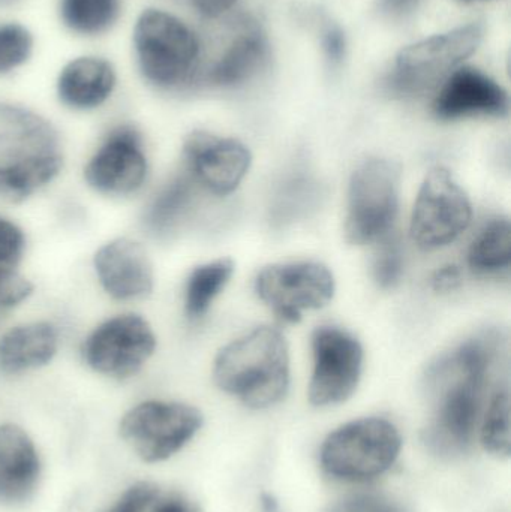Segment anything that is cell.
Segmentation results:
<instances>
[{"mask_svg": "<svg viewBox=\"0 0 511 512\" xmlns=\"http://www.w3.org/2000/svg\"><path fill=\"white\" fill-rule=\"evenodd\" d=\"M503 352L501 333L483 331L429 367L426 390L432 418L423 441L432 453L455 457L470 450L489 381Z\"/></svg>", "mask_w": 511, "mask_h": 512, "instance_id": "6da1fadb", "label": "cell"}, {"mask_svg": "<svg viewBox=\"0 0 511 512\" xmlns=\"http://www.w3.org/2000/svg\"><path fill=\"white\" fill-rule=\"evenodd\" d=\"M216 384L249 408L275 405L290 382L288 346L281 331L258 327L225 346L213 369Z\"/></svg>", "mask_w": 511, "mask_h": 512, "instance_id": "7a4b0ae2", "label": "cell"}, {"mask_svg": "<svg viewBox=\"0 0 511 512\" xmlns=\"http://www.w3.org/2000/svg\"><path fill=\"white\" fill-rule=\"evenodd\" d=\"M138 66L153 86L174 89L188 83L197 69V36L183 21L159 9H147L134 30Z\"/></svg>", "mask_w": 511, "mask_h": 512, "instance_id": "3957f363", "label": "cell"}, {"mask_svg": "<svg viewBox=\"0 0 511 512\" xmlns=\"http://www.w3.org/2000/svg\"><path fill=\"white\" fill-rule=\"evenodd\" d=\"M398 429L383 418H363L333 432L321 448V465L332 477L365 481L392 468L401 451Z\"/></svg>", "mask_w": 511, "mask_h": 512, "instance_id": "277c9868", "label": "cell"}, {"mask_svg": "<svg viewBox=\"0 0 511 512\" xmlns=\"http://www.w3.org/2000/svg\"><path fill=\"white\" fill-rule=\"evenodd\" d=\"M482 38L483 27L473 23L410 45L399 53L387 89L401 98L425 95L470 57Z\"/></svg>", "mask_w": 511, "mask_h": 512, "instance_id": "5b68a950", "label": "cell"}, {"mask_svg": "<svg viewBox=\"0 0 511 512\" xmlns=\"http://www.w3.org/2000/svg\"><path fill=\"white\" fill-rule=\"evenodd\" d=\"M201 424L203 417L194 406L150 400L126 412L119 432L143 462L159 463L179 453Z\"/></svg>", "mask_w": 511, "mask_h": 512, "instance_id": "8992f818", "label": "cell"}, {"mask_svg": "<svg viewBox=\"0 0 511 512\" xmlns=\"http://www.w3.org/2000/svg\"><path fill=\"white\" fill-rule=\"evenodd\" d=\"M399 168L386 159L363 162L350 183L347 237L354 245L383 239L398 213Z\"/></svg>", "mask_w": 511, "mask_h": 512, "instance_id": "52a82bcc", "label": "cell"}, {"mask_svg": "<svg viewBox=\"0 0 511 512\" xmlns=\"http://www.w3.org/2000/svg\"><path fill=\"white\" fill-rule=\"evenodd\" d=\"M473 210L464 189L443 167L429 171L411 218V237L423 251L455 242L471 224Z\"/></svg>", "mask_w": 511, "mask_h": 512, "instance_id": "ba28073f", "label": "cell"}, {"mask_svg": "<svg viewBox=\"0 0 511 512\" xmlns=\"http://www.w3.org/2000/svg\"><path fill=\"white\" fill-rule=\"evenodd\" d=\"M255 289L279 318L297 322L305 310L320 309L332 300L335 280L318 262H294L264 268Z\"/></svg>", "mask_w": 511, "mask_h": 512, "instance_id": "9c48e42d", "label": "cell"}, {"mask_svg": "<svg viewBox=\"0 0 511 512\" xmlns=\"http://www.w3.org/2000/svg\"><path fill=\"white\" fill-rule=\"evenodd\" d=\"M155 334L138 315H120L99 325L83 346L84 360L102 375H135L155 351Z\"/></svg>", "mask_w": 511, "mask_h": 512, "instance_id": "30bf717a", "label": "cell"}, {"mask_svg": "<svg viewBox=\"0 0 511 512\" xmlns=\"http://www.w3.org/2000/svg\"><path fill=\"white\" fill-rule=\"evenodd\" d=\"M312 349L315 364L309 399L317 406L344 402L356 390L362 373L359 340L339 328L321 327L312 337Z\"/></svg>", "mask_w": 511, "mask_h": 512, "instance_id": "8fae6325", "label": "cell"}, {"mask_svg": "<svg viewBox=\"0 0 511 512\" xmlns=\"http://www.w3.org/2000/svg\"><path fill=\"white\" fill-rule=\"evenodd\" d=\"M188 173L210 194L228 195L236 191L251 167V153L240 141L195 131L186 138Z\"/></svg>", "mask_w": 511, "mask_h": 512, "instance_id": "7c38bea8", "label": "cell"}, {"mask_svg": "<svg viewBox=\"0 0 511 512\" xmlns=\"http://www.w3.org/2000/svg\"><path fill=\"white\" fill-rule=\"evenodd\" d=\"M147 176L140 134L131 126L113 129L84 170L87 183L101 194L128 195Z\"/></svg>", "mask_w": 511, "mask_h": 512, "instance_id": "4fadbf2b", "label": "cell"}, {"mask_svg": "<svg viewBox=\"0 0 511 512\" xmlns=\"http://www.w3.org/2000/svg\"><path fill=\"white\" fill-rule=\"evenodd\" d=\"M42 463L38 448L17 424L0 426V505L18 507L38 490Z\"/></svg>", "mask_w": 511, "mask_h": 512, "instance_id": "5bb4252c", "label": "cell"}, {"mask_svg": "<svg viewBox=\"0 0 511 512\" xmlns=\"http://www.w3.org/2000/svg\"><path fill=\"white\" fill-rule=\"evenodd\" d=\"M434 111L443 120L503 117L509 113V96L500 84L479 69L462 68L444 84L435 99Z\"/></svg>", "mask_w": 511, "mask_h": 512, "instance_id": "9a60e30c", "label": "cell"}, {"mask_svg": "<svg viewBox=\"0 0 511 512\" xmlns=\"http://www.w3.org/2000/svg\"><path fill=\"white\" fill-rule=\"evenodd\" d=\"M95 267L105 291L116 300H135L152 291V264L140 243L128 239L108 243L96 254Z\"/></svg>", "mask_w": 511, "mask_h": 512, "instance_id": "2e32d148", "label": "cell"}, {"mask_svg": "<svg viewBox=\"0 0 511 512\" xmlns=\"http://www.w3.org/2000/svg\"><path fill=\"white\" fill-rule=\"evenodd\" d=\"M116 84L113 66L98 57H80L62 69L57 81L60 101L75 110L99 107Z\"/></svg>", "mask_w": 511, "mask_h": 512, "instance_id": "e0dca14e", "label": "cell"}, {"mask_svg": "<svg viewBox=\"0 0 511 512\" xmlns=\"http://www.w3.org/2000/svg\"><path fill=\"white\" fill-rule=\"evenodd\" d=\"M57 334L47 322L20 325L0 337V370L18 373L44 366L56 354Z\"/></svg>", "mask_w": 511, "mask_h": 512, "instance_id": "ac0fdd59", "label": "cell"}, {"mask_svg": "<svg viewBox=\"0 0 511 512\" xmlns=\"http://www.w3.org/2000/svg\"><path fill=\"white\" fill-rule=\"evenodd\" d=\"M56 134L47 122L17 107L0 105V155L14 158L53 152Z\"/></svg>", "mask_w": 511, "mask_h": 512, "instance_id": "d6986e66", "label": "cell"}, {"mask_svg": "<svg viewBox=\"0 0 511 512\" xmlns=\"http://www.w3.org/2000/svg\"><path fill=\"white\" fill-rule=\"evenodd\" d=\"M62 168L57 153L29 156L0 167V200L18 203L50 183Z\"/></svg>", "mask_w": 511, "mask_h": 512, "instance_id": "ffe728a7", "label": "cell"}, {"mask_svg": "<svg viewBox=\"0 0 511 512\" xmlns=\"http://www.w3.org/2000/svg\"><path fill=\"white\" fill-rule=\"evenodd\" d=\"M267 41L258 29L242 33L213 66L209 81L215 86H234L249 80L266 62Z\"/></svg>", "mask_w": 511, "mask_h": 512, "instance_id": "44dd1931", "label": "cell"}, {"mask_svg": "<svg viewBox=\"0 0 511 512\" xmlns=\"http://www.w3.org/2000/svg\"><path fill=\"white\" fill-rule=\"evenodd\" d=\"M197 185L191 174L171 180L153 200L146 215V224L155 234H168L183 221L194 206Z\"/></svg>", "mask_w": 511, "mask_h": 512, "instance_id": "7402d4cb", "label": "cell"}, {"mask_svg": "<svg viewBox=\"0 0 511 512\" xmlns=\"http://www.w3.org/2000/svg\"><path fill=\"white\" fill-rule=\"evenodd\" d=\"M511 261V227L509 219L497 218L485 225L471 243L468 264L479 274L507 271Z\"/></svg>", "mask_w": 511, "mask_h": 512, "instance_id": "603a6c76", "label": "cell"}, {"mask_svg": "<svg viewBox=\"0 0 511 512\" xmlns=\"http://www.w3.org/2000/svg\"><path fill=\"white\" fill-rule=\"evenodd\" d=\"M324 186L311 176H297L288 180L276 194L270 219L276 227H285L305 219L321 206Z\"/></svg>", "mask_w": 511, "mask_h": 512, "instance_id": "cb8c5ba5", "label": "cell"}, {"mask_svg": "<svg viewBox=\"0 0 511 512\" xmlns=\"http://www.w3.org/2000/svg\"><path fill=\"white\" fill-rule=\"evenodd\" d=\"M233 270L230 259H219L194 270L186 285L185 306L189 318H200L209 310L210 304L227 285Z\"/></svg>", "mask_w": 511, "mask_h": 512, "instance_id": "d4e9b609", "label": "cell"}, {"mask_svg": "<svg viewBox=\"0 0 511 512\" xmlns=\"http://www.w3.org/2000/svg\"><path fill=\"white\" fill-rule=\"evenodd\" d=\"M119 0H62L63 23L80 35H99L119 17Z\"/></svg>", "mask_w": 511, "mask_h": 512, "instance_id": "484cf974", "label": "cell"}, {"mask_svg": "<svg viewBox=\"0 0 511 512\" xmlns=\"http://www.w3.org/2000/svg\"><path fill=\"white\" fill-rule=\"evenodd\" d=\"M510 394L498 390L489 403L482 426V442L489 453L497 457H509L511 453Z\"/></svg>", "mask_w": 511, "mask_h": 512, "instance_id": "4316f807", "label": "cell"}, {"mask_svg": "<svg viewBox=\"0 0 511 512\" xmlns=\"http://www.w3.org/2000/svg\"><path fill=\"white\" fill-rule=\"evenodd\" d=\"M404 271V246L396 234H386L374 262V276L381 288H393Z\"/></svg>", "mask_w": 511, "mask_h": 512, "instance_id": "83f0119b", "label": "cell"}, {"mask_svg": "<svg viewBox=\"0 0 511 512\" xmlns=\"http://www.w3.org/2000/svg\"><path fill=\"white\" fill-rule=\"evenodd\" d=\"M32 51V36L20 24L0 26V72L12 71L26 62Z\"/></svg>", "mask_w": 511, "mask_h": 512, "instance_id": "f1b7e54d", "label": "cell"}, {"mask_svg": "<svg viewBox=\"0 0 511 512\" xmlns=\"http://www.w3.org/2000/svg\"><path fill=\"white\" fill-rule=\"evenodd\" d=\"M32 292L29 280L15 271V268L0 267V322L5 319L6 313L26 300Z\"/></svg>", "mask_w": 511, "mask_h": 512, "instance_id": "f546056e", "label": "cell"}, {"mask_svg": "<svg viewBox=\"0 0 511 512\" xmlns=\"http://www.w3.org/2000/svg\"><path fill=\"white\" fill-rule=\"evenodd\" d=\"M159 496V489L149 481L129 486L105 512H147Z\"/></svg>", "mask_w": 511, "mask_h": 512, "instance_id": "4dcf8cb0", "label": "cell"}, {"mask_svg": "<svg viewBox=\"0 0 511 512\" xmlns=\"http://www.w3.org/2000/svg\"><path fill=\"white\" fill-rule=\"evenodd\" d=\"M24 249V236L17 225L0 218V267L15 268Z\"/></svg>", "mask_w": 511, "mask_h": 512, "instance_id": "1f68e13d", "label": "cell"}, {"mask_svg": "<svg viewBox=\"0 0 511 512\" xmlns=\"http://www.w3.org/2000/svg\"><path fill=\"white\" fill-rule=\"evenodd\" d=\"M326 512H402L401 507L380 495H354Z\"/></svg>", "mask_w": 511, "mask_h": 512, "instance_id": "d6a6232c", "label": "cell"}, {"mask_svg": "<svg viewBox=\"0 0 511 512\" xmlns=\"http://www.w3.org/2000/svg\"><path fill=\"white\" fill-rule=\"evenodd\" d=\"M324 53L332 65H341L345 57V36L338 26H329L323 36Z\"/></svg>", "mask_w": 511, "mask_h": 512, "instance_id": "836d02e7", "label": "cell"}, {"mask_svg": "<svg viewBox=\"0 0 511 512\" xmlns=\"http://www.w3.org/2000/svg\"><path fill=\"white\" fill-rule=\"evenodd\" d=\"M432 288L437 292H452L458 289L462 283L461 268L456 265H444L435 271L432 276Z\"/></svg>", "mask_w": 511, "mask_h": 512, "instance_id": "e575fe53", "label": "cell"}, {"mask_svg": "<svg viewBox=\"0 0 511 512\" xmlns=\"http://www.w3.org/2000/svg\"><path fill=\"white\" fill-rule=\"evenodd\" d=\"M147 512H197L191 502L179 495L161 496L153 502L152 507Z\"/></svg>", "mask_w": 511, "mask_h": 512, "instance_id": "d590c367", "label": "cell"}, {"mask_svg": "<svg viewBox=\"0 0 511 512\" xmlns=\"http://www.w3.org/2000/svg\"><path fill=\"white\" fill-rule=\"evenodd\" d=\"M195 8L207 17H219L236 3V0H191Z\"/></svg>", "mask_w": 511, "mask_h": 512, "instance_id": "8d00e7d4", "label": "cell"}, {"mask_svg": "<svg viewBox=\"0 0 511 512\" xmlns=\"http://www.w3.org/2000/svg\"><path fill=\"white\" fill-rule=\"evenodd\" d=\"M417 3H419V0H383L381 8L386 14L401 17V15L413 11Z\"/></svg>", "mask_w": 511, "mask_h": 512, "instance_id": "74e56055", "label": "cell"}, {"mask_svg": "<svg viewBox=\"0 0 511 512\" xmlns=\"http://www.w3.org/2000/svg\"><path fill=\"white\" fill-rule=\"evenodd\" d=\"M261 512H281L278 502L270 495L261 496Z\"/></svg>", "mask_w": 511, "mask_h": 512, "instance_id": "f35d334b", "label": "cell"}, {"mask_svg": "<svg viewBox=\"0 0 511 512\" xmlns=\"http://www.w3.org/2000/svg\"><path fill=\"white\" fill-rule=\"evenodd\" d=\"M458 2L473 3V2H485V0H458Z\"/></svg>", "mask_w": 511, "mask_h": 512, "instance_id": "ab89813d", "label": "cell"}, {"mask_svg": "<svg viewBox=\"0 0 511 512\" xmlns=\"http://www.w3.org/2000/svg\"><path fill=\"white\" fill-rule=\"evenodd\" d=\"M14 2V0H0V5H5V3H11Z\"/></svg>", "mask_w": 511, "mask_h": 512, "instance_id": "60d3db41", "label": "cell"}]
</instances>
